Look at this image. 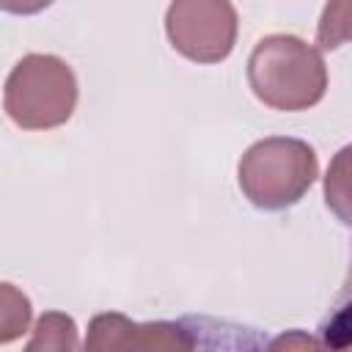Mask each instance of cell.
<instances>
[{
  "mask_svg": "<svg viewBox=\"0 0 352 352\" xmlns=\"http://www.w3.org/2000/svg\"><path fill=\"white\" fill-rule=\"evenodd\" d=\"M50 3L52 0H0L3 11H8V14H38Z\"/></svg>",
  "mask_w": 352,
  "mask_h": 352,
  "instance_id": "11",
  "label": "cell"
},
{
  "mask_svg": "<svg viewBox=\"0 0 352 352\" xmlns=\"http://www.w3.org/2000/svg\"><path fill=\"white\" fill-rule=\"evenodd\" d=\"M316 176V151L297 138L258 140L239 160V187L245 198L267 212L294 206Z\"/></svg>",
  "mask_w": 352,
  "mask_h": 352,
  "instance_id": "2",
  "label": "cell"
},
{
  "mask_svg": "<svg viewBox=\"0 0 352 352\" xmlns=\"http://www.w3.org/2000/svg\"><path fill=\"white\" fill-rule=\"evenodd\" d=\"M236 8L231 0H173L165 30L173 50L195 63H220L236 44Z\"/></svg>",
  "mask_w": 352,
  "mask_h": 352,
  "instance_id": "4",
  "label": "cell"
},
{
  "mask_svg": "<svg viewBox=\"0 0 352 352\" xmlns=\"http://www.w3.org/2000/svg\"><path fill=\"white\" fill-rule=\"evenodd\" d=\"M3 104L8 118L22 129L60 126L77 104L74 72L55 55H25L6 80Z\"/></svg>",
  "mask_w": 352,
  "mask_h": 352,
  "instance_id": "3",
  "label": "cell"
},
{
  "mask_svg": "<svg viewBox=\"0 0 352 352\" xmlns=\"http://www.w3.org/2000/svg\"><path fill=\"white\" fill-rule=\"evenodd\" d=\"M324 204L344 223L352 226V146H344L324 176Z\"/></svg>",
  "mask_w": 352,
  "mask_h": 352,
  "instance_id": "6",
  "label": "cell"
},
{
  "mask_svg": "<svg viewBox=\"0 0 352 352\" xmlns=\"http://www.w3.org/2000/svg\"><path fill=\"white\" fill-rule=\"evenodd\" d=\"M248 82L272 110H308L327 91V69L311 44L297 36H264L248 58Z\"/></svg>",
  "mask_w": 352,
  "mask_h": 352,
  "instance_id": "1",
  "label": "cell"
},
{
  "mask_svg": "<svg viewBox=\"0 0 352 352\" xmlns=\"http://www.w3.org/2000/svg\"><path fill=\"white\" fill-rule=\"evenodd\" d=\"M36 349H77V327L63 314H44L36 324V336L28 344V352Z\"/></svg>",
  "mask_w": 352,
  "mask_h": 352,
  "instance_id": "9",
  "label": "cell"
},
{
  "mask_svg": "<svg viewBox=\"0 0 352 352\" xmlns=\"http://www.w3.org/2000/svg\"><path fill=\"white\" fill-rule=\"evenodd\" d=\"M319 344L330 349H352V258L346 280L319 324Z\"/></svg>",
  "mask_w": 352,
  "mask_h": 352,
  "instance_id": "7",
  "label": "cell"
},
{
  "mask_svg": "<svg viewBox=\"0 0 352 352\" xmlns=\"http://www.w3.org/2000/svg\"><path fill=\"white\" fill-rule=\"evenodd\" d=\"M195 319L182 322H151L135 324L124 314H99L88 324L85 349L113 352V349H192L198 341Z\"/></svg>",
  "mask_w": 352,
  "mask_h": 352,
  "instance_id": "5",
  "label": "cell"
},
{
  "mask_svg": "<svg viewBox=\"0 0 352 352\" xmlns=\"http://www.w3.org/2000/svg\"><path fill=\"white\" fill-rule=\"evenodd\" d=\"M349 41H352V0H327L316 25V44L322 50H336Z\"/></svg>",
  "mask_w": 352,
  "mask_h": 352,
  "instance_id": "8",
  "label": "cell"
},
{
  "mask_svg": "<svg viewBox=\"0 0 352 352\" xmlns=\"http://www.w3.org/2000/svg\"><path fill=\"white\" fill-rule=\"evenodd\" d=\"M30 322V302L25 294H19L11 283H3L0 289V341L8 344L19 333L28 330Z\"/></svg>",
  "mask_w": 352,
  "mask_h": 352,
  "instance_id": "10",
  "label": "cell"
}]
</instances>
